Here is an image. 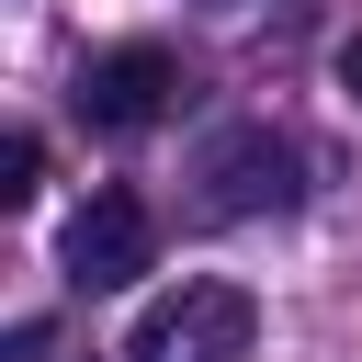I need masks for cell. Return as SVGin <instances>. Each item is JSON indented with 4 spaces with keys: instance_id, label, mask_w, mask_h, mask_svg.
Instances as JSON below:
<instances>
[{
    "instance_id": "obj_1",
    "label": "cell",
    "mask_w": 362,
    "mask_h": 362,
    "mask_svg": "<svg viewBox=\"0 0 362 362\" xmlns=\"http://www.w3.org/2000/svg\"><path fill=\"white\" fill-rule=\"evenodd\" d=\"M249 339H260V305L238 283H181V294L136 305L124 362H249Z\"/></svg>"
},
{
    "instance_id": "obj_2",
    "label": "cell",
    "mask_w": 362,
    "mask_h": 362,
    "mask_svg": "<svg viewBox=\"0 0 362 362\" xmlns=\"http://www.w3.org/2000/svg\"><path fill=\"white\" fill-rule=\"evenodd\" d=\"M181 57L170 45H102V57H79V79H68V102H79V124H102V136H136V124H158V113H181Z\"/></svg>"
},
{
    "instance_id": "obj_3",
    "label": "cell",
    "mask_w": 362,
    "mask_h": 362,
    "mask_svg": "<svg viewBox=\"0 0 362 362\" xmlns=\"http://www.w3.org/2000/svg\"><path fill=\"white\" fill-rule=\"evenodd\" d=\"M147 260H158V215H147L136 192H90V204L68 215V238H57V272H68L79 294H124Z\"/></svg>"
},
{
    "instance_id": "obj_4",
    "label": "cell",
    "mask_w": 362,
    "mask_h": 362,
    "mask_svg": "<svg viewBox=\"0 0 362 362\" xmlns=\"http://www.w3.org/2000/svg\"><path fill=\"white\" fill-rule=\"evenodd\" d=\"M204 181H215V192H204L215 215H272V204H294V147H283L272 124H238V136L204 158Z\"/></svg>"
},
{
    "instance_id": "obj_5",
    "label": "cell",
    "mask_w": 362,
    "mask_h": 362,
    "mask_svg": "<svg viewBox=\"0 0 362 362\" xmlns=\"http://www.w3.org/2000/svg\"><path fill=\"white\" fill-rule=\"evenodd\" d=\"M34 192H45V136L23 124V136L0 147V204H34Z\"/></svg>"
},
{
    "instance_id": "obj_6",
    "label": "cell",
    "mask_w": 362,
    "mask_h": 362,
    "mask_svg": "<svg viewBox=\"0 0 362 362\" xmlns=\"http://www.w3.org/2000/svg\"><path fill=\"white\" fill-rule=\"evenodd\" d=\"M339 90H351V102H362V34H351V45H339Z\"/></svg>"
}]
</instances>
